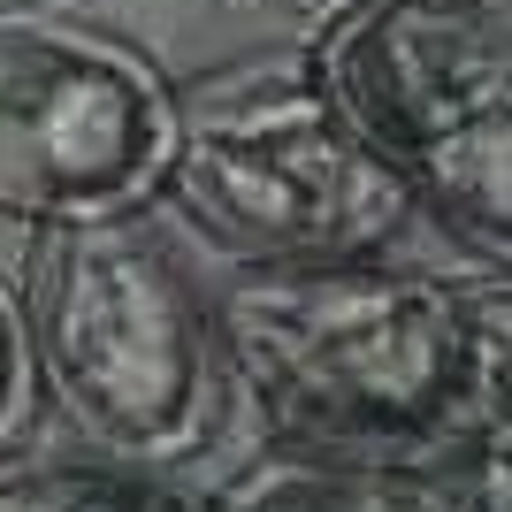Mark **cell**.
<instances>
[{"label":"cell","instance_id":"cell-1","mask_svg":"<svg viewBox=\"0 0 512 512\" xmlns=\"http://www.w3.org/2000/svg\"><path fill=\"white\" fill-rule=\"evenodd\" d=\"M214 337L268 444L482 459L512 421V306L390 253L237 268Z\"/></svg>","mask_w":512,"mask_h":512},{"label":"cell","instance_id":"cell-2","mask_svg":"<svg viewBox=\"0 0 512 512\" xmlns=\"http://www.w3.org/2000/svg\"><path fill=\"white\" fill-rule=\"evenodd\" d=\"M8 276L39 398H54L92 451L192 467L214 444L230 406L214 291H199L153 207L23 230V260Z\"/></svg>","mask_w":512,"mask_h":512},{"label":"cell","instance_id":"cell-3","mask_svg":"<svg viewBox=\"0 0 512 512\" xmlns=\"http://www.w3.org/2000/svg\"><path fill=\"white\" fill-rule=\"evenodd\" d=\"M306 69L406 207L512 283V0H367Z\"/></svg>","mask_w":512,"mask_h":512},{"label":"cell","instance_id":"cell-4","mask_svg":"<svg viewBox=\"0 0 512 512\" xmlns=\"http://www.w3.org/2000/svg\"><path fill=\"white\" fill-rule=\"evenodd\" d=\"M153 207H169L230 268L390 253L413 222L398 176L367 153L306 62H245L176 85Z\"/></svg>","mask_w":512,"mask_h":512},{"label":"cell","instance_id":"cell-5","mask_svg":"<svg viewBox=\"0 0 512 512\" xmlns=\"http://www.w3.org/2000/svg\"><path fill=\"white\" fill-rule=\"evenodd\" d=\"M176 85L138 46L0 8V214L23 230L138 214L161 192Z\"/></svg>","mask_w":512,"mask_h":512},{"label":"cell","instance_id":"cell-6","mask_svg":"<svg viewBox=\"0 0 512 512\" xmlns=\"http://www.w3.org/2000/svg\"><path fill=\"white\" fill-rule=\"evenodd\" d=\"M207 512H490L482 459H360V451L260 444L207 490Z\"/></svg>","mask_w":512,"mask_h":512},{"label":"cell","instance_id":"cell-7","mask_svg":"<svg viewBox=\"0 0 512 512\" xmlns=\"http://www.w3.org/2000/svg\"><path fill=\"white\" fill-rule=\"evenodd\" d=\"M0 512H207V490H192L176 467H138L92 444L46 459L0 451Z\"/></svg>","mask_w":512,"mask_h":512},{"label":"cell","instance_id":"cell-8","mask_svg":"<svg viewBox=\"0 0 512 512\" xmlns=\"http://www.w3.org/2000/svg\"><path fill=\"white\" fill-rule=\"evenodd\" d=\"M31 406H39V367H31V337H23L16 276L0 268V451H16V444H23Z\"/></svg>","mask_w":512,"mask_h":512},{"label":"cell","instance_id":"cell-9","mask_svg":"<svg viewBox=\"0 0 512 512\" xmlns=\"http://www.w3.org/2000/svg\"><path fill=\"white\" fill-rule=\"evenodd\" d=\"M245 8L283 16V23H306V31H329L337 16H352V8H367V0H245Z\"/></svg>","mask_w":512,"mask_h":512},{"label":"cell","instance_id":"cell-10","mask_svg":"<svg viewBox=\"0 0 512 512\" xmlns=\"http://www.w3.org/2000/svg\"><path fill=\"white\" fill-rule=\"evenodd\" d=\"M482 497H490V512H512V421L482 451Z\"/></svg>","mask_w":512,"mask_h":512},{"label":"cell","instance_id":"cell-11","mask_svg":"<svg viewBox=\"0 0 512 512\" xmlns=\"http://www.w3.org/2000/svg\"><path fill=\"white\" fill-rule=\"evenodd\" d=\"M0 8H31V0H0Z\"/></svg>","mask_w":512,"mask_h":512}]
</instances>
